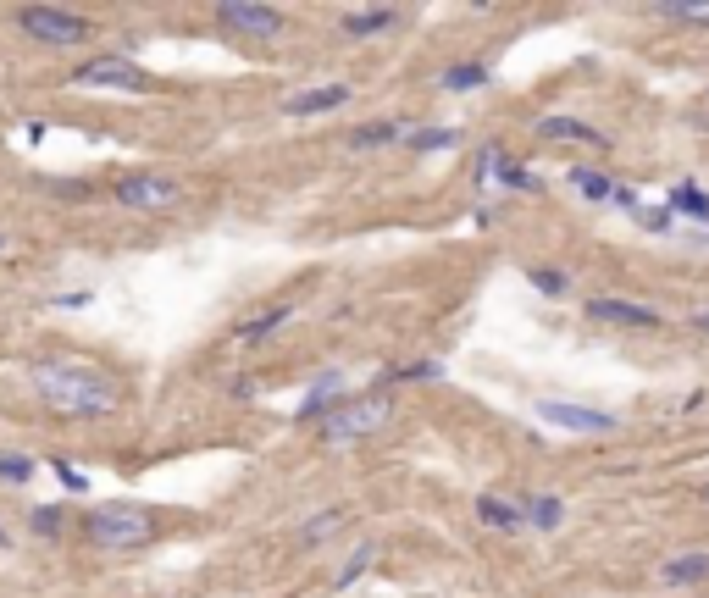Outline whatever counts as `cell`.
I'll return each instance as SVG.
<instances>
[{"label":"cell","mask_w":709,"mask_h":598,"mask_svg":"<svg viewBox=\"0 0 709 598\" xmlns=\"http://www.w3.org/2000/svg\"><path fill=\"white\" fill-rule=\"evenodd\" d=\"M676 211H665V205H654V211H637V222H643V228L649 233H676V222H671Z\"/></svg>","instance_id":"4316f807"},{"label":"cell","mask_w":709,"mask_h":598,"mask_svg":"<svg viewBox=\"0 0 709 598\" xmlns=\"http://www.w3.org/2000/svg\"><path fill=\"white\" fill-rule=\"evenodd\" d=\"M34 394L45 399L56 416H111L117 410V383L100 371L78 366V360H39L34 366Z\"/></svg>","instance_id":"6da1fadb"},{"label":"cell","mask_w":709,"mask_h":598,"mask_svg":"<svg viewBox=\"0 0 709 598\" xmlns=\"http://www.w3.org/2000/svg\"><path fill=\"white\" fill-rule=\"evenodd\" d=\"M73 84H84V89H145L150 78L133 67L128 56H95L73 72Z\"/></svg>","instance_id":"8992f818"},{"label":"cell","mask_w":709,"mask_h":598,"mask_svg":"<svg viewBox=\"0 0 709 598\" xmlns=\"http://www.w3.org/2000/svg\"><path fill=\"white\" fill-rule=\"evenodd\" d=\"M704 576H709V554H704V549L671 554V560L660 565V582H665V587H693V582H704Z\"/></svg>","instance_id":"7c38bea8"},{"label":"cell","mask_w":709,"mask_h":598,"mask_svg":"<svg viewBox=\"0 0 709 598\" xmlns=\"http://www.w3.org/2000/svg\"><path fill=\"white\" fill-rule=\"evenodd\" d=\"M671 211H687V222H709V194L693 183H676L671 189Z\"/></svg>","instance_id":"2e32d148"},{"label":"cell","mask_w":709,"mask_h":598,"mask_svg":"<svg viewBox=\"0 0 709 598\" xmlns=\"http://www.w3.org/2000/svg\"><path fill=\"white\" fill-rule=\"evenodd\" d=\"M671 23H693V28H709V0H687V6H660Z\"/></svg>","instance_id":"cb8c5ba5"},{"label":"cell","mask_w":709,"mask_h":598,"mask_svg":"<svg viewBox=\"0 0 709 598\" xmlns=\"http://www.w3.org/2000/svg\"><path fill=\"white\" fill-rule=\"evenodd\" d=\"M394 139H410L399 122H366V128L349 133V144H355V150H372V144H394Z\"/></svg>","instance_id":"ac0fdd59"},{"label":"cell","mask_w":709,"mask_h":598,"mask_svg":"<svg viewBox=\"0 0 709 598\" xmlns=\"http://www.w3.org/2000/svg\"><path fill=\"white\" fill-rule=\"evenodd\" d=\"M349 100V84H322V89H300V95L283 100L289 117H316V111H338Z\"/></svg>","instance_id":"30bf717a"},{"label":"cell","mask_w":709,"mask_h":598,"mask_svg":"<svg viewBox=\"0 0 709 598\" xmlns=\"http://www.w3.org/2000/svg\"><path fill=\"white\" fill-rule=\"evenodd\" d=\"M28 477H34L28 455H0V482H28Z\"/></svg>","instance_id":"484cf974"},{"label":"cell","mask_w":709,"mask_h":598,"mask_svg":"<svg viewBox=\"0 0 709 598\" xmlns=\"http://www.w3.org/2000/svg\"><path fill=\"white\" fill-rule=\"evenodd\" d=\"M394 23H399V17L388 12V6H383V12H349L344 17V34L349 39H372V34H388Z\"/></svg>","instance_id":"5bb4252c"},{"label":"cell","mask_w":709,"mask_h":598,"mask_svg":"<svg viewBox=\"0 0 709 598\" xmlns=\"http://www.w3.org/2000/svg\"><path fill=\"white\" fill-rule=\"evenodd\" d=\"M84 527L100 549H139V543L156 538L150 510H139V504H95V510L84 515Z\"/></svg>","instance_id":"3957f363"},{"label":"cell","mask_w":709,"mask_h":598,"mask_svg":"<svg viewBox=\"0 0 709 598\" xmlns=\"http://www.w3.org/2000/svg\"><path fill=\"white\" fill-rule=\"evenodd\" d=\"M217 23L233 28V34H250V39H277L283 34V12H277V6H250V0L217 6Z\"/></svg>","instance_id":"52a82bcc"},{"label":"cell","mask_w":709,"mask_h":598,"mask_svg":"<svg viewBox=\"0 0 709 598\" xmlns=\"http://www.w3.org/2000/svg\"><path fill=\"white\" fill-rule=\"evenodd\" d=\"M560 515H565V504L554 499V493H532V499H527V521L538 532H554V527H560Z\"/></svg>","instance_id":"9a60e30c"},{"label":"cell","mask_w":709,"mask_h":598,"mask_svg":"<svg viewBox=\"0 0 709 598\" xmlns=\"http://www.w3.org/2000/svg\"><path fill=\"white\" fill-rule=\"evenodd\" d=\"M372 543H361V549H355V554H349V560H344V571H338L333 576V587H349V582H361V576H366V565H372Z\"/></svg>","instance_id":"603a6c76"},{"label":"cell","mask_w":709,"mask_h":598,"mask_svg":"<svg viewBox=\"0 0 709 598\" xmlns=\"http://www.w3.org/2000/svg\"><path fill=\"white\" fill-rule=\"evenodd\" d=\"M338 521H344V510H322V515H311L305 521V543H327L338 532Z\"/></svg>","instance_id":"d4e9b609"},{"label":"cell","mask_w":709,"mask_h":598,"mask_svg":"<svg viewBox=\"0 0 709 598\" xmlns=\"http://www.w3.org/2000/svg\"><path fill=\"white\" fill-rule=\"evenodd\" d=\"M588 316L604 327H660V316H654L649 305H632V299H593Z\"/></svg>","instance_id":"9c48e42d"},{"label":"cell","mask_w":709,"mask_h":598,"mask_svg":"<svg viewBox=\"0 0 709 598\" xmlns=\"http://www.w3.org/2000/svg\"><path fill=\"white\" fill-rule=\"evenodd\" d=\"M28 521H34L39 538H56V532H61V510H50V504H45V510H34Z\"/></svg>","instance_id":"83f0119b"},{"label":"cell","mask_w":709,"mask_h":598,"mask_svg":"<svg viewBox=\"0 0 709 598\" xmlns=\"http://www.w3.org/2000/svg\"><path fill=\"white\" fill-rule=\"evenodd\" d=\"M532 288H543V294H565V277L560 272H532Z\"/></svg>","instance_id":"f546056e"},{"label":"cell","mask_w":709,"mask_h":598,"mask_svg":"<svg viewBox=\"0 0 709 598\" xmlns=\"http://www.w3.org/2000/svg\"><path fill=\"white\" fill-rule=\"evenodd\" d=\"M394 421V399L388 394H349L333 416H322V443H355V438H372Z\"/></svg>","instance_id":"7a4b0ae2"},{"label":"cell","mask_w":709,"mask_h":598,"mask_svg":"<svg viewBox=\"0 0 709 598\" xmlns=\"http://www.w3.org/2000/svg\"><path fill=\"white\" fill-rule=\"evenodd\" d=\"M17 28L39 45H89V23L61 6H28V12H17Z\"/></svg>","instance_id":"277c9868"},{"label":"cell","mask_w":709,"mask_h":598,"mask_svg":"<svg viewBox=\"0 0 709 598\" xmlns=\"http://www.w3.org/2000/svg\"><path fill=\"white\" fill-rule=\"evenodd\" d=\"M455 144H460L455 128H421V133H410V150H421V156H427V150H455Z\"/></svg>","instance_id":"7402d4cb"},{"label":"cell","mask_w":709,"mask_h":598,"mask_svg":"<svg viewBox=\"0 0 709 598\" xmlns=\"http://www.w3.org/2000/svg\"><path fill=\"white\" fill-rule=\"evenodd\" d=\"M538 133L543 139H571V144H604V133L588 128V122H577V117H543Z\"/></svg>","instance_id":"4fadbf2b"},{"label":"cell","mask_w":709,"mask_h":598,"mask_svg":"<svg viewBox=\"0 0 709 598\" xmlns=\"http://www.w3.org/2000/svg\"><path fill=\"white\" fill-rule=\"evenodd\" d=\"M538 416L554 421V427H565V432H615L610 410H582V405H560V399H543Z\"/></svg>","instance_id":"ba28073f"},{"label":"cell","mask_w":709,"mask_h":598,"mask_svg":"<svg viewBox=\"0 0 709 598\" xmlns=\"http://www.w3.org/2000/svg\"><path fill=\"white\" fill-rule=\"evenodd\" d=\"M704 504H709V482H704Z\"/></svg>","instance_id":"d6a6232c"},{"label":"cell","mask_w":709,"mask_h":598,"mask_svg":"<svg viewBox=\"0 0 709 598\" xmlns=\"http://www.w3.org/2000/svg\"><path fill=\"white\" fill-rule=\"evenodd\" d=\"M283 322H289V305H277V311H266V316H255V322H244V327H239V344H261V338L277 333Z\"/></svg>","instance_id":"ffe728a7"},{"label":"cell","mask_w":709,"mask_h":598,"mask_svg":"<svg viewBox=\"0 0 709 598\" xmlns=\"http://www.w3.org/2000/svg\"><path fill=\"white\" fill-rule=\"evenodd\" d=\"M477 521H482V527H493V532H521V527H532V521H527V504H505V499H493V493H482V499H477Z\"/></svg>","instance_id":"8fae6325"},{"label":"cell","mask_w":709,"mask_h":598,"mask_svg":"<svg viewBox=\"0 0 709 598\" xmlns=\"http://www.w3.org/2000/svg\"><path fill=\"white\" fill-rule=\"evenodd\" d=\"M488 84V67H477V61H466V67H449L444 72V89H455V95H466V89H482Z\"/></svg>","instance_id":"44dd1931"},{"label":"cell","mask_w":709,"mask_h":598,"mask_svg":"<svg viewBox=\"0 0 709 598\" xmlns=\"http://www.w3.org/2000/svg\"><path fill=\"white\" fill-rule=\"evenodd\" d=\"M0 250H6V233H0Z\"/></svg>","instance_id":"836d02e7"},{"label":"cell","mask_w":709,"mask_h":598,"mask_svg":"<svg viewBox=\"0 0 709 598\" xmlns=\"http://www.w3.org/2000/svg\"><path fill=\"white\" fill-rule=\"evenodd\" d=\"M117 200L133 205V211H167V205L183 200L178 178H167V172H133V178L117 183Z\"/></svg>","instance_id":"5b68a950"},{"label":"cell","mask_w":709,"mask_h":598,"mask_svg":"<svg viewBox=\"0 0 709 598\" xmlns=\"http://www.w3.org/2000/svg\"><path fill=\"white\" fill-rule=\"evenodd\" d=\"M6 543H12V538H6V527H0V549H6Z\"/></svg>","instance_id":"4dcf8cb0"},{"label":"cell","mask_w":709,"mask_h":598,"mask_svg":"<svg viewBox=\"0 0 709 598\" xmlns=\"http://www.w3.org/2000/svg\"><path fill=\"white\" fill-rule=\"evenodd\" d=\"M571 183H577V194H588V200H615V189H621V183H610L604 178V172H593V167H571Z\"/></svg>","instance_id":"e0dca14e"},{"label":"cell","mask_w":709,"mask_h":598,"mask_svg":"<svg viewBox=\"0 0 709 598\" xmlns=\"http://www.w3.org/2000/svg\"><path fill=\"white\" fill-rule=\"evenodd\" d=\"M338 388H344V377H338V371H327L322 383H316V394L305 399L300 410H294V421H311V416H322V410H327V399H338Z\"/></svg>","instance_id":"d6986e66"},{"label":"cell","mask_w":709,"mask_h":598,"mask_svg":"<svg viewBox=\"0 0 709 598\" xmlns=\"http://www.w3.org/2000/svg\"><path fill=\"white\" fill-rule=\"evenodd\" d=\"M698 327H704V333H709V316H698Z\"/></svg>","instance_id":"1f68e13d"},{"label":"cell","mask_w":709,"mask_h":598,"mask_svg":"<svg viewBox=\"0 0 709 598\" xmlns=\"http://www.w3.org/2000/svg\"><path fill=\"white\" fill-rule=\"evenodd\" d=\"M56 477L67 482V493H84V488H89V477H84L78 466H67V460H56Z\"/></svg>","instance_id":"f1b7e54d"}]
</instances>
